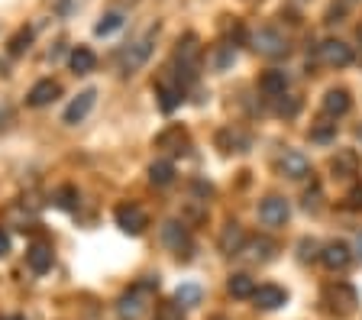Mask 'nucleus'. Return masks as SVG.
I'll return each mask as SVG.
<instances>
[{"instance_id":"25","label":"nucleus","mask_w":362,"mask_h":320,"mask_svg":"<svg viewBox=\"0 0 362 320\" xmlns=\"http://www.w3.org/2000/svg\"><path fill=\"white\" fill-rule=\"evenodd\" d=\"M185 101V91L181 87H172V85H158V107L165 113H172L178 104Z\"/></svg>"},{"instance_id":"21","label":"nucleus","mask_w":362,"mask_h":320,"mask_svg":"<svg viewBox=\"0 0 362 320\" xmlns=\"http://www.w3.org/2000/svg\"><path fill=\"white\" fill-rule=\"evenodd\" d=\"M197 52H201V49H197V36H195V33H188V36L181 39V42H178L175 58L181 62V68H188V71H191V65H195Z\"/></svg>"},{"instance_id":"27","label":"nucleus","mask_w":362,"mask_h":320,"mask_svg":"<svg viewBox=\"0 0 362 320\" xmlns=\"http://www.w3.org/2000/svg\"><path fill=\"white\" fill-rule=\"evenodd\" d=\"M120 26H123V13L120 10H110V13H104V17L97 19L94 33H97V36H110V33H117Z\"/></svg>"},{"instance_id":"16","label":"nucleus","mask_w":362,"mask_h":320,"mask_svg":"<svg viewBox=\"0 0 362 320\" xmlns=\"http://www.w3.org/2000/svg\"><path fill=\"white\" fill-rule=\"evenodd\" d=\"M259 91L269 97H285V91H288V75H285L281 68H272V71H265V75L259 78Z\"/></svg>"},{"instance_id":"23","label":"nucleus","mask_w":362,"mask_h":320,"mask_svg":"<svg viewBox=\"0 0 362 320\" xmlns=\"http://www.w3.org/2000/svg\"><path fill=\"white\" fill-rule=\"evenodd\" d=\"M227 292H230L233 298H252V292H256V282H252L246 272H236V275H230Z\"/></svg>"},{"instance_id":"5","label":"nucleus","mask_w":362,"mask_h":320,"mask_svg":"<svg viewBox=\"0 0 362 320\" xmlns=\"http://www.w3.org/2000/svg\"><path fill=\"white\" fill-rule=\"evenodd\" d=\"M317 58L330 68H346L353 62V49L346 46V42H340V39H327V42L317 46Z\"/></svg>"},{"instance_id":"39","label":"nucleus","mask_w":362,"mask_h":320,"mask_svg":"<svg viewBox=\"0 0 362 320\" xmlns=\"http://www.w3.org/2000/svg\"><path fill=\"white\" fill-rule=\"evenodd\" d=\"M10 320H23V317H10Z\"/></svg>"},{"instance_id":"29","label":"nucleus","mask_w":362,"mask_h":320,"mask_svg":"<svg viewBox=\"0 0 362 320\" xmlns=\"http://www.w3.org/2000/svg\"><path fill=\"white\" fill-rule=\"evenodd\" d=\"M233 62H236V49H233V46H220V49H217V58H214L217 71H227Z\"/></svg>"},{"instance_id":"9","label":"nucleus","mask_w":362,"mask_h":320,"mask_svg":"<svg viewBox=\"0 0 362 320\" xmlns=\"http://www.w3.org/2000/svg\"><path fill=\"white\" fill-rule=\"evenodd\" d=\"M162 243L172 249L175 255H191L188 249H191V239H188V230H185V224H178V220H168L165 226H162Z\"/></svg>"},{"instance_id":"38","label":"nucleus","mask_w":362,"mask_h":320,"mask_svg":"<svg viewBox=\"0 0 362 320\" xmlns=\"http://www.w3.org/2000/svg\"><path fill=\"white\" fill-rule=\"evenodd\" d=\"M356 255H359V259H362V233L356 236Z\"/></svg>"},{"instance_id":"34","label":"nucleus","mask_w":362,"mask_h":320,"mask_svg":"<svg viewBox=\"0 0 362 320\" xmlns=\"http://www.w3.org/2000/svg\"><path fill=\"white\" fill-rule=\"evenodd\" d=\"M297 110H301V101H297V97H288V101L279 104V113H285V117H295Z\"/></svg>"},{"instance_id":"33","label":"nucleus","mask_w":362,"mask_h":320,"mask_svg":"<svg viewBox=\"0 0 362 320\" xmlns=\"http://www.w3.org/2000/svg\"><path fill=\"white\" fill-rule=\"evenodd\" d=\"M156 320H185V314H181L178 304H162L158 314H156Z\"/></svg>"},{"instance_id":"32","label":"nucleus","mask_w":362,"mask_h":320,"mask_svg":"<svg viewBox=\"0 0 362 320\" xmlns=\"http://www.w3.org/2000/svg\"><path fill=\"white\" fill-rule=\"evenodd\" d=\"M56 204H58L62 210H72L74 204H78V191H74V188H62V191L56 194Z\"/></svg>"},{"instance_id":"19","label":"nucleus","mask_w":362,"mask_h":320,"mask_svg":"<svg viewBox=\"0 0 362 320\" xmlns=\"http://www.w3.org/2000/svg\"><path fill=\"white\" fill-rule=\"evenodd\" d=\"M26 265L36 275H46L49 269H52V249H49V246H42V243L29 246V249H26Z\"/></svg>"},{"instance_id":"7","label":"nucleus","mask_w":362,"mask_h":320,"mask_svg":"<svg viewBox=\"0 0 362 320\" xmlns=\"http://www.w3.org/2000/svg\"><path fill=\"white\" fill-rule=\"evenodd\" d=\"M117 226H120L123 233L140 236L149 226V217H146V210L136 208V204H120V208H117Z\"/></svg>"},{"instance_id":"4","label":"nucleus","mask_w":362,"mask_h":320,"mask_svg":"<svg viewBox=\"0 0 362 320\" xmlns=\"http://www.w3.org/2000/svg\"><path fill=\"white\" fill-rule=\"evenodd\" d=\"M149 288H156V282H142V285H136L130 294H123L120 304H117L120 320H136L142 311H146V292Z\"/></svg>"},{"instance_id":"18","label":"nucleus","mask_w":362,"mask_h":320,"mask_svg":"<svg viewBox=\"0 0 362 320\" xmlns=\"http://www.w3.org/2000/svg\"><path fill=\"white\" fill-rule=\"evenodd\" d=\"M242 243H246V233H242L240 224H227L220 233V253L223 255H240Z\"/></svg>"},{"instance_id":"8","label":"nucleus","mask_w":362,"mask_h":320,"mask_svg":"<svg viewBox=\"0 0 362 320\" xmlns=\"http://www.w3.org/2000/svg\"><path fill=\"white\" fill-rule=\"evenodd\" d=\"M291 217V208H288V201L279 198V194H272V198H265L259 204V220L265 226H281L285 220Z\"/></svg>"},{"instance_id":"6","label":"nucleus","mask_w":362,"mask_h":320,"mask_svg":"<svg viewBox=\"0 0 362 320\" xmlns=\"http://www.w3.org/2000/svg\"><path fill=\"white\" fill-rule=\"evenodd\" d=\"M275 165H279V171L285 175V178H291V181L311 175V159H307L304 152H297V149H285L279 159H275Z\"/></svg>"},{"instance_id":"12","label":"nucleus","mask_w":362,"mask_h":320,"mask_svg":"<svg viewBox=\"0 0 362 320\" xmlns=\"http://www.w3.org/2000/svg\"><path fill=\"white\" fill-rule=\"evenodd\" d=\"M240 255L246 262H269L272 255H275V243H272L269 236H252V239L242 243Z\"/></svg>"},{"instance_id":"2","label":"nucleus","mask_w":362,"mask_h":320,"mask_svg":"<svg viewBox=\"0 0 362 320\" xmlns=\"http://www.w3.org/2000/svg\"><path fill=\"white\" fill-rule=\"evenodd\" d=\"M324 301L330 304V311H336V314H353L356 304H359V294H356V288H349L346 282H334L324 288Z\"/></svg>"},{"instance_id":"24","label":"nucleus","mask_w":362,"mask_h":320,"mask_svg":"<svg viewBox=\"0 0 362 320\" xmlns=\"http://www.w3.org/2000/svg\"><path fill=\"white\" fill-rule=\"evenodd\" d=\"M201 298H204L201 285H178L175 304L181 308V311H185V308H197V304H201Z\"/></svg>"},{"instance_id":"17","label":"nucleus","mask_w":362,"mask_h":320,"mask_svg":"<svg viewBox=\"0 0 362 320\" xmlns=\"http://www.w3.org/2000/svg\"><path fill=\"white\" fill-rule=\"evenodd\" d=\"M349 107H353V101H349V91H343V87H330V91L324 94V113L327 117H343Z\"/></svg>"},{"instance_id":"20","label":"nucleus","mask_w":362,"mask_h":320,"mask_svg":"<svg viewBox=\"0 0 362 320\" xmlns=\"http://www.w3.org/2000/svg\"><path fill=\"white\" fill-rule=\"evenodd\" d=\"M68 65H72L74 75H91L94 65H97V56H94L88 46H78V49H72V56H68Z\"/></svg>"},{"instance_id":"13","label":"nucleus","mask_w":362,"mask_h":320,"mask_svg":"<svg viewBox=\"0 0 362 320\" xmlns=\"http://www.w3.org/2000/svg\"><path fill=\"white\" fill-rule=\"evenodd\" d=\"M94 101H97V91H94V87L81 91V94H78L72 104L65 107V123H72V126H74V123H81L84 117L94 110Z\"/></svg>"},{"instance_id":"11","label":"nucleus","mask_w":362,"mask_h":320,"mask_svg":"<svg viewBox=\"0 0 362 320\" xmlns=\"http://www.w3.org/2000/svg\"><path fill=\"white\" fill-rule=\"evenodd\" d=\"M285 301H288V292L279 288V285H259V288L252 292V304H256L259 311H279Z\"/></svg>"},{"instance_id":"30","label":"nucleus","mask_w":362,"mask_h":320,"mask_svg":"<svg viewBox=\"0 0 362 320\" xmlns=\"http://www.w3.org/2000/svg\"><path fill=\"white\" fill-rule=\"evenodd\" d=\"M29 42H33V33L29 29H19L17 36L10 39V56H23V49H29Z\"/></svg>"},{"instance_id":"37","label":"nucleus","mask_w":362,"mask_h":320,"mask_svg":"<svg viewBox=\"0 0 362 320\" xmlns=\"http://www.w3.org/2000/svg\"><path fill=\"white\" fill-rule=\"evenodd\" d=\"M10 253V236L0 230V255H7Z\"/></svg>"},{"instance_id":"36","label":"nucleus","mask_w":362,"mask_h":320,"mask_svg":"<svg viewBox=\"0 0 362 320\" xmlns=\"http://www.w3.org/2000/svg\"><path fill=\"white\" fill-rule=\"evenodd\" d=\"M349 208H353V210H362V188H353V191H349Z\"/></svg>"},{"instance_id":"14","label":"nucleus","mask_w":362,"mask_h":320,"mask_svg":"<svg viewBox=\"0 0 362 320\" xmlns=\"http://www.w3.org/2000/svg\"><path fill=\"white\" fill-rule=\"evenodd\" d=\"M58 94H62L58 81H52V78H42V81H36V85H33V91L26 94V104L29 107H46V104H52Z\"/></svg>"},{"instance_id":"31","label":"nucleus","mask_w":362,"mask_h":320,"mask_svg":"<svg viewBox=\"0 0 362 320\" xmlns=\"http://www.w3.org/2000/svg\"><path fill=\"white\" fill-rule=\"evenodd\" d=\"M301 262H311V259H320V243L317 239H301Z\"/></svg>"},{"instance_id":"26","label":"nucleus","mask_w":362,"mask_h":320,"mask_svg":"<svg viewBox=\"0 0 362 320\" xmlns=\"http://www.w3.org/2000/svg\"><path fill=\"white\" fill-rule=\"evenodd\" d=\"M149 181L158 185V188H165L175 181V165L172 162H152V169H149Z\"/></svg>"},{"instance_id":"22","label":"nucleus","mask_w":362,"mask_h":320,"mask_svg":"<svg viewBox=\"0 0 362 320\" xmlns=\"http://www.w3.org/2000/svg\"><path fill=\"white\" fill-rule=\"evenodd\" d=\"M156 146H158V149H168V152H185L181 146H188V136H185L181 126H172V130H165L162 136H158Z\"/></svg>"},{"instance_id":"15","label":"nucleus","mask_w":362,"mask_h":320,"mask_svg":"<svg viewBox=\"0 0 362 320\" xmlns=\"http://www.w3.org/2000/svg\"><path fill=\"white\" fill-rule=\"evenodd\" d=\"M330 169H334L336 178H353V175H359V152L340 149L334 155V162H330Z\"/></svg>"},{"instance_id":"10","label":"nucleus","mask_w":362,"mask_h":320,"mask_svg":"<svg viewBox=\"0 0 362 320\" xmlns=\"http://www.w3.org/2000/svg\"><path fill=\"white\" fill-rule=\"evenodd\" d=\"M320 262H324L330 272H343L346 265L353 262V249L346 243H340V239H336V243H327L324 249H320Z\"/></svg>"},{"instance_id":"28","label":"nucleus","mask_w":362,"mask_h":320,"mask_svg":"<svg viewBox=\"0 0 362 320\" xmlns=\"http://www.w3.org/2000/svg\"><path fill=\"white\" fill-rule=\"evenodd\" d=\"M334 136H336V123H330V120H320L314 130H311V140L314 142H330Z\"/></svg>"},{"instance_id":"3","label":"nucleus","mask_w":362,"mask_h":320,"mask_svg":"<svg viewBox=\"0 0 362 320\" xmlns=\"http://www.w3.org/2000/svg\"><path fill=\"white\" fill-rule=\"evenodd\" d=\"M152 46H156V29H149L142 39H136L126 52H123V75H133L136 68H142L152 56Z\"/></svg>"},{"instance_id":"35","label":"nucleus","mask_w":362,"mask_h":320,"mask_svg":"<svg viewBox=\"0 0 362 320\" xmlns=\"http://www.w3.org/2000/svg\"><path fill=\"white\" fill-rule=\"evenodd\" d=\"M304 208L307 210H311V208H320V188H314V194H311V191H307V194H304Z\"/></svg>"},{"instance_id":"1","label":"nucleus","mask_w":362,"mask_h":320,"mask_svg":"<svg viewBox=\"0 0 362 320\" xmlns=\"http://www.w3.org/2000/svg\"><path fill=\"white\" fill-rule=\"evenodd\" d=\"M249 42H252V49H256L259 56H265V58H281V56H288V39L281 36L279 29H272V26L256 29V33L249 36Z\"/></svg>"}]
</instances>
